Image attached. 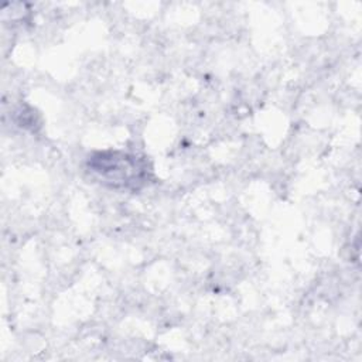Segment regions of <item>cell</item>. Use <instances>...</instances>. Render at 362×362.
<instances>
[{
	"mask_svg": "<svg viewBox=\"0 0 362 362\" xmlns=\"http://www.w3.org/2000/svg\"><path fill=\"white\" fill-rule=\"evenodd\" d=\"M88 170L102 180L100 182L124 189L140 188L146 184L148 173L146 161L120 151H105L92 156L88 160Z\"/></svg>",
	"mask_w": 362,
	"mask_h": 362,
	"instance_id": "6da1fadb",
	"label": "cell"
}]
</instances>
